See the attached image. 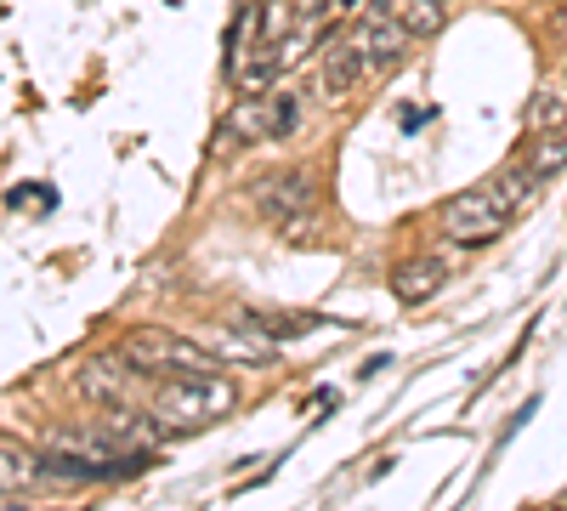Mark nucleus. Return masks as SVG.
<instances>
[{
  "label": "nucleus",
  "instance_id": "nucleus-8",
  "mask_svg": "<svg viewBox=\"0 0 567 511\" xmlns=\"http://www.w3.org/2000/svg\"><path fill=\"white\" fill-rule=\"evenodd\" d=\"M443 285H449V262H443V256H414V262H403V267L392 273V290H398L403 307L432 302Z\"/></svg>",
  "mask_w": 567,
  "mask_h": 511
},
{
  "label": "nucleus",
  "instance_id": "nucleus-17",
  "mask_svg": "<svg viewBox=\"0 0 567 511\" xmlns=\"http://www.w3.org/2000/svg\"><path fill=\"white\" fill-rule=\"evenodd\" d=\"M561 85H567V69H561Z\"/></svg>",
  "mask_w": 567,
  "mask_h": 511
},
{
  "label": "nucleus",
  "instance_id": "nucleus-6",
  "mask_svg": "<svg viewBox=\"0 0 567 511\" xmlns=\"http://www.w3.org/2000/svg\"><path fill=\"white\" fill-rule=\"evenodd\" d=\"M136 381H142V369H136L125 352H103V358H85V364H80V392L97 403V409L131 403Z\"/></svg>",
  "mask_w": 567,
  "mask_h": 511
},
{
  "label": "nucleus",
  "instance_id": "nucleus-4",
  "mask_svg": "<svg viewBox=\"0 0 567 511\" xmlns=\"http://www.w3.org/2000/svg\"><path fill=\"white\" fill-rule=\"evenodd\" d=\"M256 205H261V216H272L290 239H307V234H312V176H307V171H284V176L256 182Z\"/></svg>",
  "mask_w": 567,
  "mask_h": 511
},
{
  "label": "nucleus",
  "instance_id": "nucleus-9",
  "mask_svg": "<svg viewBox=\"0 0 567 511\" xmlns=\"http://www.w3.org/2000/svg\"><path fill=\"white\" fill-rule=\"evenodd\" d=\"M205 347L216 352V364H267L278 347L261 336V330H250V324H227V330H216V336H205Z\"/></svg>",
  "mask_w": 567,
  "mask_h": 511
},
{
  "label": "nucleus",
  "instance_id": "nucleus-14",
  "mask_svg": "<svg viewBox=\"0 0 567 511\" xmlns=\"http://www.w3.org/2000/svg\"><path fill=\"white\" fill-rule=\"evenodd\" d=\"M528 131H567V103L556 98V91H539V98L528 103Z\"/></svg>",
  "mask_w": 567,
  "mask_h": 511
},
{
  "label": "nucleus",
  "instance_id": "nucleus-5",
  "mask_svg": "<svg viewBox=\"0 0 567 511\" xmlns=\"http://www.w3.org/2000/svg\"><path fill=\"white\" fill-rule=\"evenodd\" d=\"M352 34H358V45L369 52V63H374V69L403 63V58H409V40H414V34L403 29V18H398L392 0H369L363 18L352 23Z\"/></svg>",
  "mask_w": 567,
  "mask_h": 511
},
{
  "label": "nucleus",
  "instance_id": "nucleus-10",
  "mask_svg": "<svg viewBox=\"0 0 567 511\" xmlns=\"http://www.w3.org/2000/svg\"><path fill=\"white\" fill-rule=\"evenodd\" d=\"M45 472H40V454H29L23 443H12V438H0V505L7 500H18L23 489H34Z\"/></svg>",
  "mask_w": 567,
  "mask_h": 511
},
{
  "label": "nucleus",
  "instance_id": "nucleus-3",
  "mask_svg": "<svg viewBox=\"0 0 567 511\" xmlns=\"http://www.w3.org/2000/svg\"><path fill=\"white\" fill-rule=\"evenodd\" d=\"M120 352L142 369V376H187V369H216V352L205 341H187L171 330H131Z\"/></svg>",
  "mask_w": 567,
  "mask_h": 511
},
{
  "label": "nucleus",
  "instance_id": "nucleus-7",
  "mask_svg": "<svg viewBox=\"0 0 567 511\" xmlns=\"http://www.w3.org/2000/svg\"><path fill=\"white\" fill-rule=\"evenodd\" d=\"M363 74H374V63H369V52L358 45V34H336V40L323 45V91H329V98L358 91Z\"/></svg>",
  "mask_w": 567,
  "mask_h": 511
},
{
  "label": "nucleus",
  "instance_id": "nucleus-15",
  "mask_svg": "<svg viewBox=\"0 0 567 511\" xmlns=\"http://www.w3.org/2000/svg\"><path fill=\"white\" fill-rule=\"evenodd\" d=\"M267 109H272V143H284L301 120V103L290 98V91H278V98H267Z\"/></svg>",
  "mask_w": 567,
  "mask_h": 511
},
{
  "label": "nucleus",
  "instance_id": "nucleus-1",
  "mask_svg": "<svg viewBox=\"0 0 567 511\" xmlns=\"http://www.w3.org/2000/svg\"><path fill=\"white\" fill-rule=\"evenodd\" d=\"M148 409L171 438L176 432L187 438V432H205V427L221 421V415L239 409V392H233V381L216 376V369H187V376H159Z\"/></svg>",
  "mask_w": 567,
  "mask_h": 511
},
{
  "label": "nucleus",
  "instance_id": "nucleus-13",
  "mask_svg": "<svg viewBox=\"0 0 567 511\" xmlns=\"http://www.w3.org/2000/svg\"><path fill=\"white\" fill-rule=\"evenodd\" d=\"M523 160H528L539 176H556V171L567 165V131H528Z\"/></svg>",
  "mask_w": 567,
  "mask_h": 511
},
{
  "label": "nucleus",
  "instance_id": "nucleus-11",
  "mask_svg": "<svg viewBox=\"0 0 567 511\" xmlns=\"http://www.w3.org/2000/svg\"><path fill=\"white\" fill-rule=\"evenodd\" d=\"M245 324H250V330H261V336L278 347V341L312 336L318 324H329V318H318V313H245Z\"/></svg>",
  "mask_w": 567,
  "mask_h": 511
},
{
  "label": "nucleus",
  "instance_id": "nucleus-12",
  "mask_svg": "<svg viewBox=\"0 0 567 511\" xmlns=\"http://www.w3.org/2000/svg\"><path fill=\"white\" fill-rule=\"evenodd\" d=\"M414 40H437L449 29V0H392Z\"/></svg>",
  "mask_w": 567,
  "mask_h": 511
},
{
  "label": "nucleus",
  "instance_id": "nucleus-2",
  "mask_svg": "<svg viewBox=\"0 0 567 511\" xmlns=\"http://www.w3.org/2000/svg\"><path fill=\"white\" fill-rule=\"evenodd\" d=\"M505 222H511V211L499 205L494 182H483V188H465L443 205V239L460 251H477V245H494L505 234Z\"/></svg>",
  "mask_w": 567,
  "mask_h": 511
},
{
  "label": "nucleus",
  "instance_id": "nucleus-16",
  "mask_svg": "<svg viewBox=\"0 0 567 511\" xmlns=\"http://www.w3.org/2000/svg\"><path fill=\"white\" fill-rule=\"evenodd\" d=\"M290 7H296V18H301V23H318L329 7H336V0H290Z\"/></svg>",
  "mask_w": 567,
  "mask_h": 511
}]
</instances>
